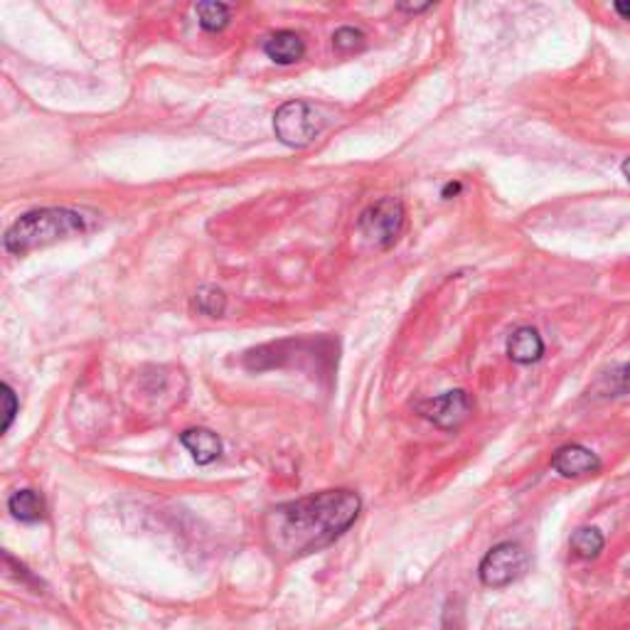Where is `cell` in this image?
I'll list each match as a JSON object with an SVG mask.
<instances>
[{"label":"cell","instance_id":"obj_7","mask_svg":"<svg viewBox=\"0 0 630 630\" xmlns=\"http://www.w3.org/2000/svg\"><path fill=\"white\" fill-rule=\"evenodd\" d=\"M552 468L564 478H579V476L602 471V458H598L594 451H588V448L584 446L572 444V446L559 448L552 458Z\"/></svg>","mask_w":630,"mask_h":630},{"label":"cell","instance_id":"obj_17","mask_svg":"<svg viewBox=\"0 0 630 630\" xmlns=\"http://www.w3.org/2000/svg\"><path fill=\"white\" fill-rule=\"evenodd\" d=\"M616 392L618 394H630V365L621 367L616 373Z\"/></svg>","mask_w":630,"mask_h":630},{"label":"cell","instance_id":"obj_10","mask_svg":"<svg viewBox=\"0 0 630 630\" xmlns=\"http://www.w3.org/2000/svg\"><path fill=\"white\" fill-rule=\"evenodd\" d=\"M180 442H183V446L193 454L199 466L213 463L222 456V442H219V436L209 432V428H187V432L180 434Z\"/></svg>","mask_w":630,"mask_h":630},{"label":"cell","instance_id":"obj_1","mask_svg":"<svg viewBox=\"0 0 630 630\" xmlns=\"http://www.w3.org/2000/svg\"><path fill=\"white\" fill-rule=\"evenodd\" d=\"M359 509L363 500L353 490H323L291 500L264 515V542L282 562L308 557L343 537L355 525Z\"/></svg>","mask_w":630,"mask_h":630},{"label":"cell","instance_id":"obj_3","mask_svg":"<svg viewBox=\"0 0 630 630\" xmlns=\"http://www.w3.org/2000/svg\"><path fill=\"white\" fill-rule=\"evenodd\" d=\"M325 114L311 102L294 99L278 106L274 114V131L276 138L288 148H306L323 134Z\"/></svg>","mask_w":630,"mask_h":630},{"label":"cell","instance_id":"obj_8","mask_svg":"<svg viewBox=\"0 0 630 630\" xmlns=\"http://www.w3.org/2000/svg\"><path fill=\"white\" fill-rule=\"evenodd\" d=\"M507 355L517 365H532L545 355V340L535 328L523 325L507 337Z\"/></svg>","mask_w":630,"mask_h":630},{"label":"cell","instance_id":"obj_14","mask_svg":"<svg viewBox=\"0 0 630 630\" xmlns=\"http://www.w3.org/2000/svg\"><path fill=\"white\" fill-rule=\"evenodd\" d=\"M572 549L576 552V557L594 559V557H598V552H602V549H604V535L598 532L596 527H582V529H576L574 537H572Z\"/></svg>","mask_w":630,"mask_h":630},{"label":"cell","instance_id":"obj_20","mask_svg":"<svg viewBox=\"0 0 630 630\" xmlns=\"http://www.w3.org/2000/svg\"><path fill=\"white\" fill-rule=\"evenodd\" d=\"M616 13H621L626 20H630V3H616Z\"/></svg>","mask_w":630,"mask_h":630},{"label":"cell","instance_id":"obj_2","mask_svg":"<svg viewBox=\"0 0 630 630\" xmlns=\"http://www.w3.org/2000/svg\"><path fill=\"white\" fill-rule=\"evenodd\" d=\"M87 229L84 217L67 207H43L18 217L3 237L5 252L25 256L35 249L62 242V239L79 237Z\"/></svg>","mask_w":630,"mask_h":630},{"label":"cell","instance_id":"obj_12","mask_svg":"<svg viewBox=\"0 0 630 630\" xmlns=\"http://www.w3.org/2000/svg\"><path fill=\"white\" fill-rule=\"evenodd\" d=\"M195 13L199 18V25H203L207 33H219L229 23V15H232V5L225 3H197Z\"/></svg>","mask_w":630,"mask_h":630},{"label":"cell","instance_id":"obj_18","mask_svg":"<svg viewBox=\"0 0 630 630\" xmlns=\"http://www.w3.org/2000/svg\"><path fill=\"white\" fill-rule=\"evenodd\" d=\"M458 193H461V183H448V185L444 187L442 195H444L446 199H451V197H456Z\"/></svg>","mask_w":630,"mask_h":630},{"label":"cell","instance_id":"obj_19","mask_svg":"<svg viewBox=\"0 0 630 630\" xmlns=\"http://www.w3.org/2000/svg\"><path fill=\"white\" fill-rule=\"evenodd\" d=\"M402 10H409V13H424V10L432 8V3H426V5H399Z\"/></svg>","mask_w":630,"mask_h":630},{"label":"cell","instance_id":"obj_9","mask_svg":"<svg viewBox=\"0 0 630 630\" xmlns=\"http://www.w3.org/2000/svg\"><path fill=\"white\" fill-rule=\"evenodd\" d=\"M264 53L268 59H274L276 65H296L298 59L306 55L303 37L294 33V30H278L264 43Z\"/></svg>","mask_w":630,"mask_h":630},{"label":"cell","instance_id":"obj_16","mask_svg":"<svg viewBox=\"0 0 630 630\" xmlns=\"http://www.w3.org/2000/svg\"><path fill=\"white\" fill-rule=\"evenodd\" d=\"M0 399H3V434H5L18 414V399L10 385H3V394H0Z\"/></svg>","mask_w":630,"mask_h":630},{"label":"cell","instance_id":"obj_21","mask_svg":"<svg viewBox=\"0 0 630 630\" xmlns=\"http://www.w3.org/2000/svg\"><path fill=\"white\" fill-rule=\"evenodd\" d=\"M623 173H626V177H628V183H630V158L626 160L623 163Z\"/></svg>","mask_w":630,"mask_h":630},{"label":"cell","instance_id":"obj_11","mask_svg":"<svg viewBox=\"0 0 630 630\" xmlns=\"http://www.w3.org/2000/svg\"><path fill=\"white\" fill-rule=\"evenodd\" d=\"M8 509L20 523H39L45 517V500L37 490H18L8 500Z\"/></svg>","mask_w":630,"mask_h":630},{"label":"cell","instance_id":"obj_5","mask_svg":"<svg viewBox=\"0 0 630 630\" xmlns=\"http://www.w3.org/2000/svg\"><path fill=\"white\" fill-rule=\"evenodd\" d=\"M529 566L527 552L515 542H503L490 549L480 562V582L490 588H503L509 586L517 579H523Z\"/></svg>","mask_w":630,"mask_h":630},{"label":"cell","instance_id":"obj_6","mask_svg":"<svg viewBox=\"0 0 630 630\" xmlns=\"http://www.w3.org/2000/svg\"><path fill=\"white\" fill-rule=\"evenodd\" d=\"M471 409L473 404L468 394L461 392V389H456V392L426 399V402L419 404V414L436 424L438 428H448V432H451V428H458L468 416H471Z\"/></svg>","mask_w":630,"mask_h":630},{"label":"cell","instance_id":"obj_13","mask_svg":"<svg viewBox=\"0 0 630 630\" xmlns=\"http://www.w3.org/2000/svg\"><path fill=\"white\" fill-rule=\"evenodd\" d=\"M195 308L197 313L209 318H222L227 311V296L219 291L217 286H203L195 294Z\"/></svg>","mask_w":630,"mask_h":630},{"label":"cell","instance_id":"obj_15","mask_svg":"<svg viewBox=\"0 0 630 630\" xmlns=\"http://www.w3.org/2000/svg\"><path fill=\"white\" fill-rule=\"evenodd\" d=\"M333 45L340 53H355V49L365 45V35L355 27H340L333 35Z\"/></svg>","mask_w":630,"mask_h":630},{"label":"cell","instance_id":"obj_4","mask_svg":"<svg viewBox=\"0 0 630 630\" xmlns=\"http://www.w3.org/2000/svg\"><path fill=\"white\" fill-rule=\"evenodd\" d=\"M404 219V205L394 197H382L365 207L363 215L357 217V234L363 237L369 247L389 249L402 237Z\"/></svg>","mask_w":630,"mask_h":630}]
</instances>
